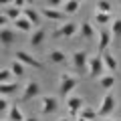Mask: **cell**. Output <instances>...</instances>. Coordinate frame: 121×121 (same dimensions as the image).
<instances>
[{
	"label": "cell",
	"instance_id": "cell-1",
	"mask_svg": "<svg viewBox=\"0 0 121 121\" xmlns=\"http://www.w3.org/2000/svg\"><path fill=\"white\" fill-rule=\"evenodd\" d=\"M79 85V79L73 77L71 73H60L59 77V91H60V95L65 97V99H69L71 95H73V89Z\"/></svg>",
	"mask_w": 121,
	"mask_h": 121
},
{
	"label": "cell",
	"instance_id": "cell-2",
	"mask_svg": "<svg viewBox=\"0 0 121 121\" xmlns=\"http://www.w3.org/2000/svg\"><path fill=\"white\" fill-rule=\"evenodd\" d=\"M87 75H89L91 79H101L103 75H107V69H105V65H103L101 55H95V56L89 59V71H87Z\"/></svg>",
	"mask_w": 121,
	"mask_h": 121
},
{
	"label": "cell",
	"instance_id": "cell-3",
	"mask_svg": "<svg viewBox=\"0 0 121 121\" xmlns=\"http://www.w3.org/2000/svg\"><path fill=\"white\" fill-rule=\"evenodd\" d=\"M115 107H117V99H115V95H113L111 91H109V93H105L103 99H101V105H99V109H97V115L103 117V119H107V115L115 111Z\"/></svg>",
	"mask_w": 121,
	"mask_h": 121
},
{
	"label": "cell",
	"instance_id": "cell-4",
	"mask_svg": "<svg viewBox=\"0 0 121 121\" xmlns=\"http://www.w3.org/2000/svg\"><path fill=\"white\" fill-rule=\"evenodd\" d=\"M65 105L69 109V119H79V111L85 107V99L81 95H71L69 99H65Z\"/></svg>",
	"mask_w": 121,
	"mask_h": 121
},
{
	"label": "cell",
	"instance_id": "cell-5",
	"mask_svg": "<svg viewBox=\"0 0 121 121\" xmlns=\"http://www.w3.org/2000/svg\"><path fill=\"white\" fill-rule=\"evenodd\" d=\"M89 59L91 56L87 55V51H75L71 55V63H73V69L83 73V71H89Z\"/></svg>",
	"mask_w": 121,
	"mask_h": 121
},
{
	"label": "cell",
	"instance_id": "cell-6",
	"mask_svg": "<svg viewBox=\"0 0 121 121\" xmlns=\"http://www.w3.org/2000/svg\"><path fill=\"white\" fill-rule=\"evenodd\" d=\"M79 32V22L75 20H67L63 24H59V28L55 30V36H60V39H73Z\"/></svg>",
	"mask_w": 121,
	"mask_h": 121
},
{
	"label": "cell",
	"instance_id": "cell-7",
	"mask_svg": "<svg viewBox=\"0 0 121 121\" xmlns=\"http://www.w3.org/2000/svg\"><path fill=\"white\" fill-rule=\"evenodd\" d=\"M97 55H103V52L109 51V47H111L113 43V35H111V30L109 28H101L99 30V35H97Z\"/></svg>",
	"mask_w": 121,
	"mask_h": 121
},
{
	"label": "cell",
	"instance_id": "cell-8",
	"mask_svg": "<svg viewBox=\"0 0 121 121\" xmlns=\"http://www.w3.org/2000/svg\"><path fill=\"white\" fill-rule=\"evenodd\" d=\"M40 113L43 115H51V113H55L56 109H59V99H56L55 95H44L40 97Z\"/></svg>",
	"mask_w": 121,
	"mask_h": 121
},
{
	"label": "cell",
	"instance_id": "cell-9",
	"mask_svg": "<svg viewBox=\"0 0 121 121\" xmlns=\"http://www.w3.org/2000/svg\"><path fill=\"white\" fill-rule=\"evenodd\" d=\"M16 60H20L24 67H32V69H44V65L40 63L39 59H35V56L30 55V52H26V51H16Z\"/></svg>",
	"mask_w": 121,
	"mask_h": 121
},
{
	"label": "cell",
	"instance_id": "cell-10",
	"mask_svg": "<svg viewBox=\"0 0 121 121\" xmlns=\"http://www.w3.org/2000/svg\"><path fill=\"white\" fill-rule=\"evenodd\" d=\"M40 10V16L47 18V20H52V22H67V14L63 12V10H56V8H48V6H43Z\"/></svg>",
	"mask_w": 121,
	"mask_h": 121
},
{
	"label": "cell",
	"instance_id": "cell-11",
	"mask_svg": "<svg viewBox=\"0 0 121 121\" xmlns=\"http://www.w3.org/2000/svg\"><path fill=\"white\" fill-rule=\"evenodd\" d=\"M39 95H40V85L36 81H28L22 89V101H32Z\"/></svg>",
	"mask_w": 121,
	"mask_h": 121
},
{
	"label": "cell",
	"instance_id": "cell-12",
	"mask_svg": "<svg viewBox=\"0 0 121 121\" xmlns=\"http://www.w3.org/2000/svg\"><path fill=\"white\" fill-rule=\"evenodd\" d=\"M22 16H24L32 26H40V20H43V16H40V10H39V8L26 6V8L22 10Z\"/></svg>",
	"mask_w": 121,
	"mask_h": 121
},
{
	"label": "cell",
	"instance_id": "cell-13",
	"mask_svg": "<svg viewBox=\"0 0 121 121\" xmlns=\"http://www.w3.org/2000/svg\"><path fill=\"white\" fill-rule=\"evenodd\" d=\"M101 59H103V65H105V69H107V73L113 75V73L117 71V67H119L115 52H113V51H107V52H103V55H101Z\"/></svg>",
	"mask_w": 121,
	"mask_h": 121
},
{
	"label": "cell",
	"instance_id": "cell-14",
	"mask_svg": "<svg viewBox=\"0 0 121 121\" xmlns=\"http://www.w3.org/2000/svg\"><path fill=\"white\" fill-rule=\"evenodd\" d=\"M79 35H81V39H85V40H93L97 36V32H95V28H93V24H91L89 20H85V22H81V26H79Z\"/></svg>",
	"mask_w": 121,
	"mask_h": 121
},
{
	"label": "cell",
	"instance_id": "cell-15",
	"mask_svg": "<svg viewBox=\"0 0 121 121\" xmlns=\"http://www.w3.org/2000/svg\"><path fill=\"white\" fill-rule=\"evenodd\" d=\"M20 89L16 81H10V83H2L0 85V97H10V95H16V91Z\"/></svg>",
	"mask_w": 121,
	"mask_h": 121
},
{
	"label": "cell",
	"instance_id": "cell-16",
	"mask_svg": "<svg viewBox=\"0 0 121 121\" xmlns=\"http://www.w3.org/2000/svg\"><path fill=\"white\" fill-rule=\"evenodd\" d=\"M79 8H81V2H79V0H65L60 10H63L67 16H73V14L79 12Z\"/></svg>",
	"mask_w": 121,
	"mask_h": 121
},
{
	"label": "cell",
	"instance_id": "cell-17",
	"mask_svg": "<svg viewBox=\"0 0 121 121\" xmlns=\"http://www.w3.org/2000/svg\"><path fill=\"white\" fill-rule=\"evenodd\" d=\"M44 39H47V30H44V28H36L35 32L30 35V39H28V44H30V47H40Z\"/></svg>",
	"mask_w": 121,
	"mask_h": 121
},
{
	"label": "cell",
	"instance_id": "cell-18",
	"mask_svg": "<svg viewBox=\"0 0 121 121\" xmlns=\"http://www.w3.org/2000/svg\"><path fill=\"white\" fill-rule=\"evenodd\" d=\"M14 40H16V32H14L12 28H2V30H0V43H2V44L10 47Z\"/></svg>",
	"mask_w": 121,
	"mask_h": 121
},
{
	"label": "cell",
	"instance_id": "cell-19",
	"mask_svg": "<svg viewBox=\"0 0 121 121\" xmlns=\"http://www.w3.org/2000/svg\"><path fill=\"white\" fill-rule=\"evenodd\" d=\"M48 60L55 63V65H63L67 60V55H65V51H60V48H52V51H48Z\"/></svg>",
	"mask_w": 121,
	"mask_h": 121
},
{
	"label": "cell",
	"instance_id": "cell-20",
	"mask_svg": "<svg viewBox=\"0 0 121 121\" xmlns=\"http://www.w3.org/2000/svg\"><path fill=\"white\" fill-rule=\"evenodd\" d=\"M2 12H4V16L8 18V20H12V22H16L18 18L22 16V10H20V8H16L14 4H8L4 10H2Z\"/></svg>",
	"mask_w": 121,
	"mask_h": 121
},
{
	"label": "cell",
	"instance_id": "cell-21",
	"mask_svg": "<svg viewBox=\"0 0 121 121\" xmlns=\"http://www.w3.org/2000/svg\"><path fill=\"white\" fill-rule=\"evenodd\" d=\"M95 12L113 14V2H109V0H97L95 2Z\"/></svg>",
	"mask_w": 121,
	"mask_h": 121
},
{
	"label": "cell",
	"instance_id": "cell-22",
	"mask_svg": "<svg viewBox=\"0 0 121 121\" xmlns=\"http://www.w3.org/2000/svg\"><path fill=\"white\" fill-rule=\"evenodd\" d=\"M79 117L85 119V121H95V119H97V111H95L93 107H89V105H85V107L79 111Z\"/></svg>",
	"mask_w": 121,
	"mask_h": 121
},
{
	"label": "cell",
	"instance_id": "cell-23",
	"mask_svg": "<svg viewBox=\"0 0 121 121\" xmlns=\"http://www.w3.org/2000/svg\"><path fill=\"white\" fill-rule=\"evenodd\" d=\"M24 113H22V109L18 107V105H12L8 111V121H24Z\"/></svg>",
	"mask_w": 121,
	"mask_h": 121
},
{
	"label": "cell",
	"instance_id": "cell-24",
	"mask_svg": "<svg viewBox=\"0 0 121 121\" xmlns=\"http://www.w3.org/2000/svg\"><path fill=\"white\" fill-rule=\"evenodd\" d=\"M111 35H113V43L121 44V18H115L111 24Z\"/></svg>",
	"mask_w": 121,
	"mask_h": 121
},
{
	"label": "cell",
	"instance_id": "cell-25",
	"mask_svg": "<svg viewBox=\"0 0 121 121\" xmlns=\"http://www.w3.org/2000/svg\"><path fill=\"white\" fill-rule=\"evenodd\" d=\"M99 85L103 87V89H107V93H109V91H111L113 87H115V77H113L111 73H107V75H103V77L99 79Z\"/></svg>",
	"mask_w": 121,
	"mask_h": 121
},
{
	"label": "cell",
	"instance_id": "cell-26",
	"mask_svg": "<svg viewBox=\"0 0 121 121\" xmlns=\"http://www.w3.org/2000/svg\"><path fill=\"white\" fill-rule=\"evenodd\" d=\"M10 73H12L14 77H22V75L26 73V67L22 65L20 60H16V59H14V60H12V65H10Z\"/></svg>",
	"mask_w": 121,
	"mask_h": 121
},
{
	"label": "cell",
	"instance_id": "cell-27",
	"mask_svg": "<svg viewBox=\"0 0 121 121\" xmlns=\"http://www.w3.org/2000/svg\"><path fill=\"white\" fill-rule=\"evenodd\" d=\"M14 24H16V30H20V32H32V28H35V26L30 24L24 16H20L16 22H14Z\"/></svg>",
	"mask_w": 121,
	"mask_h": 121
},
{
	"label": "cell",
	"instance_id": "cell-28",
	"mask_svg": "<svg viewBox=\"0 0 121 121\" xmlns=\"http://www.w3.org/2000/svg\"><path fill=\"white\" fill-rule=\"evenodd\" d=\"M115 20L113 14H103V12H95V22L97 24H111Z\"/></svg>",
	"mask_w": 121,
	"mask_h": 121
},
{
	"label": "cell",
	"instance_id": "cell-29",
	"mask_svg": "<svg viewBox=\"0 0 121 121\" xmlns=\"http://www.w3.org/2000/svg\"><path fill=\"white\" fill-rule=\"evenodd\" d=\"M12 77L14 75L10 73V69H0V85H2V83H10Z\"/></svg>",
	"mask_w": 121,
	"mask_h": 121
},
{
	"label": "cell",
	"instance_id": "cell-30",
	"mask_svg": "<svg viewBox=\"0 0 121 121\" xmlns=\"http://www.w3.org/2000/svg\"><path fill=\"white\" fill-rule=\"evenodd\" d=\"M10 107H12V105L8 103V99H6V97H0V113H8Z\"/></svg>",
	"mask_w": 121,
	"mask_h": 121
},
{
	"label": "cell",
	"instance_id": "cell-31",
	"mask_svg": "<svg viewBox=\"0 0 121 121\" xmlns=\"http://www.w3.org/2000/svg\"><path fill=\"white\" fill-rule=\"evenodd\" d=\"M8 18H6L4 16V12H0V30H2V28H6V24H8Z\"/></svg>",
	"mask_w": 121,
	"mask_h": 121
},
{
	"label": "cell",
	"instance_id": "cell-32",
	"mask_svg": "<svg viewBox=\"0 0 121 121\" xmlns=\"http://www.w3.org/2000/svg\"><path fill=\"white\" fill-rule=\"evenodd\" d=\"M56 121H73V119H69V117H59Z\"/></svg>",
	"mask_w": 121,
	"mask_h": 121
},
{
	"label": "cell",
	"instance_id": "cell-33",
	"mask_svg": "<svg viewBox=\"0 0 121 121\" xmlns=\"http://www.w3.org/2000/svg\"><path fill=\"white\" fill-rule=\"evenodd\" d=\"M24 121H39V119H36V117H26Z\"/></svg>",
	"mask_w": 121,
	"mask_h": 121
},
{
	"label": "cell",
	"instance_id": "cell-34",
	"mask_svg": "<svg viewBox=\"0 0 121 121\" xmlns=\"http://www.w3.org/2000/svg\"><path fill=\"white\" fill-rule=\"evenodd\" d=\"M101 121H113V119H101Z\"/></svg>",
	"mask_w": 121,
	"mask_h": 121
},
{
	"label": "cell",
	"instance_id": "cell-35",
	"mask_svg": "<svg viewBox=\"0 0 121 121\" xmlns=\"http://www.w3.org/2000/svg\"><path fill=\"white\" fill-rule=\"evenodd\" d=\"M77 121H85V119H81V117H79V119H77Z\"/></svg>",
	"mask_w": 121,
	"mask_h": 121
},
{
	"label": "cell",
	"instance_id": "cell-36",
	"mask_svg": "<svg viewBox=\"0 0 121 121\" xmlns=\"http://www.w3.org/2000/svg\"><path fill=\"white\" fill-rule=\"evenodd\" d=\"M6 121H8V119H6Z\"/></svg>",
	"mask_w": 121,
	"mask_h": 121
},
{
	"label": "cell",
	"instance_id": "cell-37",
	"mask_svg": "<svg viewBox=\"0 0 121 121\" xmlns=\"http://www.w3.org/2000/svg\"><path fill=\"white\" fill-rule=\"evenodd\" d=\"M119 6H121V4H119Z\"/></svg>",
	"mask_w": 121,
	"mask_h": 121
}]
</instances>
